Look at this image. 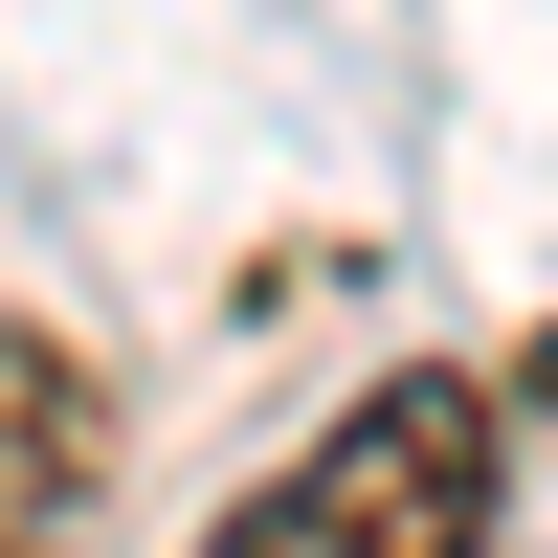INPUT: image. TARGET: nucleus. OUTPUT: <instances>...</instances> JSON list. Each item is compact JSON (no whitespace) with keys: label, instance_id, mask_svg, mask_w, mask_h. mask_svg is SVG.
<instances>
[{"label":"nucleus","instance_id":"obj_1","mask_svg":"<svg viewBox=\"0 0 558 558\" xmlns=\"http://www.w3.org/2000/svg\"><path fill=\"white\" fill-rule=\"evenodd\" d=\"M492 470H514V447H492V380L402 357V380H357L202 558H470L492 536Z\"/></svg>","mask_w":558,"mask_h":558},{"label":"nucleus","instance_id":"obj_2","mask_svg":"<svg viewBox=\"0 0 558 558\" xmlns=\"http://www.w3.org/2000/svg\"><path fill=\"white\" fill-rule=\"evenodd\" d=\"M89 492H112V380H89L68 336L0 313V558H68Z\"/></svg>","mask_w":558,"mask_h":558}]
</instances>
